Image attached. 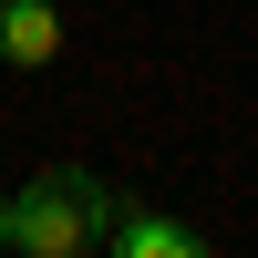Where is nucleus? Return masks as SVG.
I'll list each match as a JSON object with an SVG mask.
<instances>
[{
	"label": "nucleus",
	"mask_w": 258,
	"mask_h": 258,
	"mask_svg": "<svg viewBox=\"0 0 258 258\" xmlns=\"http://www.w3.org/2000/svg\"><path fill=\"white\" fill-rule=\"evenodd\" d=\"M197 248H207V238H197L186 217L135 207V197H124V207H114V227H103V258H197Z\"/></svg>",
	"instance_id": "3"
},
{
	"label": "nucleus",
	"mask_w": 258,
	"mask_h": 258,
	"mask_svg": "<svg viewBox=\"0 0 258 258\" xmlns=\"http://www.w3.org/2000/svg\"><path fill=\"white\" fill-rule=\"evenodd\" d=\"M0 258H11V197H0Z\"/></svg>",
	"instance_id": "4"
},
{
	"label": "nucleus",
	"mask_w": 258,
	"mask_h": 258,
	"mask_svg": "<svg viewBox=\"0 0 258 258\" xmlns=\"http://www.w3.org/2000/svg\"><path fill=\"white\" fill-rule=\"evenodd\" d=\"M114 207H124V186H103L93 165H41L11 197V258H103Z\"/></svg>",
	"instance_id": "1"
},
{
	"label": "nucleus",
	"mask_w": 258,
	"mask_h": 258,
	"mask_svg": "<svg viewBox=\"0 0 258 258\" xmlns=\"http://www.w3.org/2000/svg\"><path fill=\"white\" fill-rule=\"evenodd\" d=\"M62 41H73L62 0H0V73H52Z\"/></svg>",
	"instance_id": "2"
}]
</instances>
